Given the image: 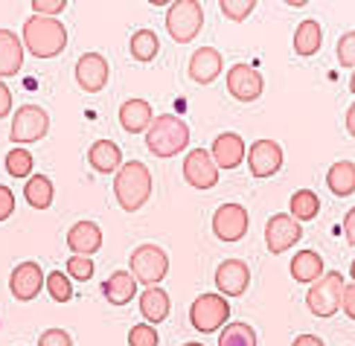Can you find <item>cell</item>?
Listing matches in <instances>:
<instances>
[{"label": "cell", "mask_w": 355, "mask_h": 346, "mask_svg": "<svg viewBox=\"0 0 355 346\" xmlns=\"http://www.w3.org/2000/svg\"><path fill=\"white\" fill-rule=\"evenodd\" d=\"M21 41L35 58H55L67 50V29L58 18L33 15V18L24 21Z\"/></svg>", "instance_id": "1"}, {"label": "cell", "mask_w": 355, "mask_h": 346, "mask_svg": "<svg viewBox=\"0 0 355 346\" xmlns=\"http://www.w3.org/2000/svg\"><path fill=\"white\" fill-rule=\"evenodd\" d=\"M114 195L125 213H137L152 198V172L140 160L123 163L114 175Z\"/></svg>", "instance_id": "2"}, {"label": "cell", "mask_w": 355, "mask_h": 346, "mask_svg": "<svg viewBox=\"0 0 355 346\" xmlns=\"http://www.w3.org/2000/svg\"><path fill=\"white\" fill-rule=\"evenodd\" d=\"M189 146V126L175 114H160L146 131V148L155 157H175Z\"/></svg>", "instance_id": "3"}, {"label": "cell", "mask_w": 355, "mask_h": 346, "mask_svg": "<svg viewBox=\"0 0 355 346\" xmlns=\"http://www.w3.org/2000/svg\"><path fill=\"white\" fill-rule=\"evenodd\" d=\"M344 277L341 270H329V274H323L318 282H312V288L306 294V306L309 311L315 314V318H335L338 311H341V300H344Z\"/></svg>", "instance_id": "4"}, {"label": "cell", "mask_w": 355, "mask_h": 346, "mask_svg": "<svg viewBox=\"0 0 355 346\" xmlns=\"http://www.w3.org/2000/svg\"><path fill=\"white\" fill-rule=\"evenodd\" d=\"M204 26V9L198 0H175L166 12V33L175 44H189Z\"/></svg>", "instance_id": "5"}, {"label": "cell", "mask_w": 355, "mask_h": 346, "mask_svg": "<svg viewBox=\"0 0 355 346\" xmlns=\"http://www.w3.org/2000/svg\"><path fill=\"white\" fill-rule=\"evenodd\" d=\"M47 131H50V114L41 105H21L12 116L9 140L15 146H29L47 137Z\"/></svg>", "instance_id": "6"}, {"label": "cell", "mask_w": 355, "mask_h": 346, "mask_svg": "<svg viewBox=\"0 0 355 346\" xmlns=\"http://www.w3.org/2000/svg\"><path fill=\"white\" fill-rule=\"evenodd\" d=\"M230 318V303L221 294H201L196 303L189 306V323L198 329L201 335H213Z\"/></svg>", "instance_id": "7"}, {"label": "cell", "mask_w": 355, "mask_h": 346, "mask_svg": "<svg viewBox=\"0 0 355 346\" xmlns=\"http://www.w3.org/2000/svg\"><path fill=\"white\" fill-rule=\"evenodd\" d=\"M131 274H135V279L143 282L146 288L160 285V279L169 274L166 250L157 248V245H140V248H135V253H131Z\"/></svg>", "instance_id": "8"}, {"label": "cell", "mask_w": 355, "mask_h": 346, "mask_svg": "<svg viewBox=\"0 0 355 346\" xmlns=\"http://www.w3.org/2000/svg\"><path fill=\"white\" fill-rule=\"evenodd\" d=\"M303 239V227L297 218H291L288 213H277L265 224V245L271 253H286Z\"/></svg>", "instance_id": "9"}, {"label": "cell", "mask_w": 355, "mask_h": 346, "mask_svg": "<svg viewBox=\"0 0 355 346\" xmlns=\"http://www.w3.org/2000/svg\"><path fill=\"white\" fill-rule=\"evenodd\" d=\"M184 180L192 189H213L218 184V166L207 148H192L184 157Z\"/></svg>", "instance_id": "10"}, {"label": "cell", "mask_w": 355, "mask_h": 346, "mask_svg": "<svg viewBox=\"0 0 355 346\" xmlns=\"http://www.w3.org/2000/svg\"><path fill=\"white\" fill-rule=\"evenodd\" d=\"M250 216L242 204H221L213 216V233L221 239V242H239L248 233Z\"/></svg>", "instance_id": "11"}, {"label": "cell", "mask_w": 355, "mask_h": 346, "mask_svg": "<svg viewBox=\"0 0 355 346\" xmlns=\"http://www.w3.org/2000/svg\"><path fill=\"white\" fill-rule=\"evenodd\" d=\"M225 82H227L230 96L239 99V102H257L262 96V90H265L262 73L257 67H248V64H233L227 70Z\"/></svg>", "instance_id": "12"}, {"label": "cell", "mask_w": 355, "mask_h": 346, "mask_svg": "<svg viewBox=\"0 0 355 346\" xmlns=\"http://www.w3.org/2000/svg\"><path fill=\"white\" fill-rule=\"evenodd\" d=\"M248 166L254 178H274L279 169H283V148L274 140H257L248 148Z\"/></svg>", "instance_id": "13"}, {"label": "cell", "mask_w": 355, "mask_h": 346, "mask_svg": "<svg viewBox=\"0 0 355 346\" xmlns=\"http://www.w3.org/2000/svg\"><path fill=\"white\" fill-rule=\"evenodd\" d=\"M44 279H47V274L41 270L38 262H21V265H15L12 277H9V291L15 300L29 303V300H35L41 294Z\"/></svg>", "instance_id": "14"}, {"label": "cell", "mask_w": 355, "mask_h": 346, "mask_svg": "<svg viewBox=\"0 0 355 346\" xmlns=\"http://www.w3.org/2000/svg\"><path fill=\"white\" fill-rule=\"evenodd\" d=\"M108 79H111V67L105 62V55L85 53L76 62V85L85 90V94H99V90H105Z\"/></svg>", "instance_id": "15"}, {"label": "cell", "mask_w": 355, "mask_h": 346, "mask_svg": "<svg viewBox=\"0 0 355 346\" xmlns=\"http://www.w3.org/2000/svg\"><path fill=\"white\" fill-rule=\"evenodd\" d=\"M250 285V270L242 259H225L216 268V288L221 297H242Z\"/></svg>", "instance_id": "16"}, {"label": "cell", "mask_w": 355, "mask_h": 346, "mask_svg": "<svg viewBox=\"0 0 355 346\" xmlns=\"http://www.w3.org/2000/svg\"><path fill=\"white\" fill-rule=\"evenodd\" d=\"M221 70H225V62H221V53L213 47H201L189 58V79L196 85H213L221 76Z\"/></svg>", "instance_id": "17"}, {"label": "cell", "mask_w": 355, "mask_h": 346, "mask_svg": "<svg viewBox=\"0 0 355 346\" xmlns=\"http://www.w3.org/2000/svg\"><path fill=\"white\" fill-rule=\"evenodd\" d=\"M210 155H213L218 169H236L245 160L248 146H245V140L236 131H225V134H218V137H216Z\"/></svg>", "instance_id": "18"}, {"label": "cell", "mask_w": 355, "mask_h": 346, "mask_svg": "<svg viewBox=\"0 0 355 346\" xmlns=\"http://www.w3.org/2000/svg\"><path fill=\"white\" fill-rule=\"evenodd\" d=\"M67 248L73 250V257H94L102 248V230L94 221H76L67 230Z\"/></svg>", "instance_id": "19"}, {"label": "cell", "mask_w": 355, "mask_h": 346, "mask_svg": "<svg viewBox=\"0 0 355 346\" xmlns=\"http://www.w3.org/2000/svg\"><path fill=\"white\" fill-rule=\"evenodd\" d=\"M24 67V41L12 29H0V79L18 76Z\"/></svg>", "instance_id": "20"}, {"label": "cell", "mask_w": 355, "mask_h": 346, "mask_svg": "<svg viewBox=\"0 0 355 346\" xmlns=\"http://www.w3.org/2000/svg\"><path fill=\"white\" fill-rule=\"evenodd\" d=\"M152 119H155V111L146 99H128L120 105V126L128 134H146Z\"/></svg>", "instance_id": "21"}, {"label": "cell", "mask_w": 355, "mask_h": 346, "mask_svg": "<svg viewBox=\"0 0 355 346\" xmlns=\"http://www.w3.org/2000/svg\"><path fill=\"white\" fill-rule=\"evenodd\" d=\"M87 163H91L94 172H99V175H114L123 166V152L114 140H96L87 148Z\"/></svg>", "instance_id": "22"}, {"label": "cell", "mask_w": 355, "mask_h": 346, "mask_svg": "<svg viewBox=\"0 0 355 346\" xmlns=\"http://www.w3.org/2000/svg\"><path fill=\"white\" fill-rule=\"evenodd\" d=\"M102 294H105V300L111 306H125L131 303V300L137 297V279L131 270H114V274L105 279V285H102Z\"/></svg>", "instance_id": "23"}, {"label": "cell", "mask_w": 355, "mask_h": 346, "mask_svg": "<svg viewBox=\"0 0 355 346\" xmlns=\"http://www.w3.org/2000/svg\"><path fill=\"white\" fill-rule=\"evenodd\" d=\"M169 311H172V300L160 285H152V288H146L140 294V314L146 323H155V326L164 323L169 318Z\"/></svg>", "instance_id": "24"}, {"label": "cell", "mask_w": 355, "mask_h": 346, "mask_svg": "<svg viewBox=\"0 0 355 346\" xmlns=\"http://www.w3.org/2000/svg\"><path fill=\"white\" fill-rule=\"evenodd\" d=\"M291 277L297 279V282H318L327 270H323V257L318 250H300V253H294V259H291Z\"/></svg>", "instance_id": "25"}, {"label": "cell", "mask_w": 355, "mask_h": 346, "mask_svg": "<svg viewBox=\"0 0 355 346\" xmlns=\"http://www.w3.org/2000/svg\"><path fill=\"white\" fill-rule=\"evenodd\" d=\"M320 44H323V29L315 18H306L297 24V29H294V53L309 58L320 53Z\"/></svg>", "instance_id": "26"}, {"label": "cell", "mask_w": 355, "mask_h": 346, "mask_svg": "<svg viewBox=\"0 0 355 346\" xmlns=\"http://www.w3.org/2000/svg\"><path fill=\"white\" fill-rule=\"evenodd\" d=\"M327 184H329V192L338 195V198H349L355 192V163L352 160H338L329 166L327 172Z\"/></svg>", "instance_id": "27"}, {"label": "cell", "mask_w": 355, "mask_h": 346, "mask_svg": "<svg viewBox=\"0 0 355 346\" xmlns=\"http://www.w3.org/2000/svg\"><path fill=\"white\" fill-rule=\"evenodd\" d=\"M24 198L29 207H35V209H50L53 198H55V189H53V180L47 175H33V178H26V184H24Z\"/></svg>", "instance_id": "28"}, {"label": "cell", "mask_w": 355, "mask_h": 346, "mask_svg": "<svg viewBox=\"0 0 355 346\" xmlns=\"http://www.w3.org/2000/svg\"><path fill=\"white\" fill-rule=\"evenodd\" d=\"M128 50H131V58L140 64L155 62V55L160 53V38L152 33V29H137L128 41Z\"/></svg>", "instance_id": "29"}, {"label": "cell", "mask_w": 355, "mask_h": 346, "mask_svg": "<svg viewBox=\"0 0 355 346\" xmlns=\"http://www.w3.org/2000/svg\"><path fill=\"white\" fill-rule=\"evenodd\" d=\"M288 209H291V218H297V221H312L318 218L320 213V198L312 192V189H297L291 195V201H288Z\"/></svg>", "instance_id": "30"}, {"label": "cell", "mask_w": 355, "mask_h": 346, "mask_svg": "<svg viewBox=\"0 0 355 346\" xmlns=\"http://www.w3.org/2000/svg\"><path fill=\"white\" fill-rule=\"evenodd\" d=\"M218 346H257V332L248 323H227L218 332Z\"/></svg>", "instance_id": "31"}, {"label": "cell", "mask_w": 355, "mask_h": 346, "mask_svg": "<svg viewBox=\"0 0 355 346\" xmlns=\"http://www.w3.org/2000/svg\"><path fill=\"white\" fill-rule=\"evenodd\" d=\"M44 288H47V294L55 300V303H70L73 300V282H70V277L64 274L62 268L50 270L47 279H44Z\"/></svg>", "instance_id": "32"}, {"label": "cell", "mask_w": 355, "mask_h": 346, "mask_svg": "<svg viewBox=\"0 0 355 346\" xmlns=\"http://www.w3.org/2000/svg\"><path fill=\"white\" fill-rule=\"evenodd\" d=\"M33 166H35V160L24 146H15L6 155V172L12 178H33Z\"/></svg>", "instance_id": "33"}, {"label": "cell", "mask_w": 355, "mask_h": 346, "mask_svg": "<svg viewBox=\"0 0 355 346\" xmlns=\"http://www.w3.org/2000/svg\"><path fill=\"white\" fill-rule=\"evenodd\" d=\"M257 3L259 0H218V9L227 21L239 24V21H248V15L257 9Z\"/></svg>", "instance_id": "34"}, {"label": "cell", "mask_w": 355, "mask_h": 346, "mask_svg": "<svg viewBox=\"0 0 355 346\" xmlns=\"http://www.w3.org/2000/svg\"><path fill=\"white\" fill-rule=\"evenodd\" d=\"M64 274L70 279H79V282H87L94 274H96V265L91 257H70L67 265H64Z\"/></svg>", "instance_id": "35"}, {"label": "cell", "mask_w": 355, "mask_h": 346, "mask_svg": "<svg viewBox=\"0 0 355 346\" xmlns=\"http://www.w3.org/2000/svg\"><path fill=\"white\" fill-rule=\"evenodd\" d=\"M160 338H157V329L152 323H137L131 326L128 332V346H157Z\"/></svg>", "instance_id": "36"}, {"label": "cell", "mask_w": 355, "mask_h": 346, "mask_svg": "<svg viewBox=\"0 0 355 346\" xmlns=\"http://www.w3.org/2000/svg\"><path fill=\"white\" fill-rule=\"evenodd\" d=\"M335 53H338V62H341V67H352L355 70V29L338 38V50Z\"/></svg>", "instance_id": "37"}, {"label": "cell", "mask_w": 355, "mask_h": 346, "mask_svg": "<svg viewBox=\"0 0 355 346\" xmlns=\"http://www.w3.org/2000/svg\"><path fill=\"white\" fill-rule=\"evenodd\" d=\"M38 346H73V338L64 329H47V332H41Z\"/></svg>", "instance_id": "38"}, {"label": "cell", "mask_w": 355, "mask_h": 346, "mask_svg": "<svg viewBox=\"0 0 355 346\" xmlns=\"http://www.w3.org/2000/svg\"><path fill=\"white\" fill-rule=\"evenodd\" d=\"M33 3V12L35 15H47V18H55L58 12H64L67 0H29Z\"/></svg>", "instance_id": "39"}, {"label": "cell", "mask_w": 355, "mask_h": 346, "mask_svg": "<svg viewBox=\"0 0 355 346\" xmlns=\"http://www.w3.org/2000/svg\"><path fill=\"white\" fill-rule=\"evenodd\" d=\"M12 213H15V195L9 187L0 184V221L12 218Z\"/></svg>", "instance_id": "40"}, {"label": "cell", "mask_w": 355, "mask_h": 346, "mask_svg": "<svg viewBox=\"0 0 355 346\" xmlns=\"http://www.w3.org/2000/svg\"><path fill=\"white\" fill-rule=\"evenodd\" d=\"M341 309L349 320H355V282L344 285V300H341Z\"/></svg>", "instance_id": "41"}, {"label": "cell", "mask_w": 355, "mask_h": 346, "mask_svg": "<svg viewBox=\"0 0 355 346\" xmlns=\"http://www.w3.org/2000/svg\"><path fill=\"white\" fill-rule=\"evenodd\" d=\"M12 114V90L3 85V79H0V119Z\"/></svg>", "instance_id": "42"}, {"label": "cell", "mask_w": 355, "mask_h": 346, "mask_svg": "<svg viewBox=\"0 0 355 346\" xmlns=\"http://www.w3.org/2000/svg\"><path fill=\"white\" fill-rule=\"evenodd\" d=\"M344 236H347V242L355 248V207L347 209V216H344Z\"/></svg>", "instance_id": "43"}, {"label": "cell", "mask_w": 355, "mask_h": 346, "mask_svg": "<svg viewBox=\"0 0 355 346\" xmlns=\"http://www.w3.org/2000/svg\"><path fill=\"white\" fill-rule=\"evenodd\" d=\"M291 346H327V343H323L318 335H297Z\"/></svg>", "instance_id": "44"}, {"label": "cell", "mask_w": 355, "mask_h": 346, "mask_svg": "<svg viewBox=\"0 0 355 346\" xmlns=\"http://www.w3.org/2000/svg\"><path fill=\"white\" fill-rule=\"evenodd\" d=\"M347 131H349V137L355 140V102L349 105V111H347Z\"/></svg>", "instance_id": "45"}, {"label": "cell", "mask_w": 355, "mask_h": 346, "mask_svg": "<svg viewBox=\"0 0 355 346\" xmlns=\"http://www.w3.org/2000/svg\"><path fill=\"white\" fill-rule=\"evenodd\" d=\"M283 3H288V6H294V9H300V6L309 3V0H283Z\"/></svg>", "instance_id": "46"}, {"label": "cell", "mask_w": 355, "mask_h": 346, "mask_svg": "<svg viewBox=\"0 0 355 346\" xmlns=\"http://www.w3.org/2000/svg\"><path fill=\"white\" fill-rule=\"evenodd\" d=\"M149 3H152V6H172L175 0H149Z\"/></svg>", "instance_id": "47"}, {"label": "cell", "mask_w": 355, "mask_h": 346, "mask_svg": "<svg viewBox=\"0 0 355 346\" xmlns=\"http://www.w3.org/2000/svg\"><path fill=\"white\" fill-rule=\"evenodd\" d=\"M349 90L355 94V70H352V76H349Z\"/></svg>", "instance_id": "48"}, {"label": "cell", "mask_w": 355, "mask_h": 346, "mask_svg": "<svg viewBox=\"0 0 355 346\" xmlns=\"http://www.w3.org/2000/svg\"><path fill=\"white\" fill-rule=\"evenodd\" d=\"M349 277H352V282H355V259H352V265H349Z\"/></svg>", "instance_id": "49"}, {"label": "cell", "mask_w": 355, "mask_h": 346, "mask_svg": "<svg viewBox=\"0 0 355 346\" xmlns=\"http://www.w3.org/2000/svg\"><path fill=\"white\" fill-rule=\"evenodd\" d=\"M184 346H204V343H196V340H189V343H184Z\"/></svg>", "instance_id": "50"}]
</instances>
